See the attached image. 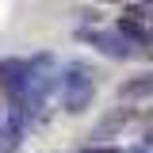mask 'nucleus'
<instances>
[{
	"mask_svg": "<svg viewBox=\"0 0 153 153\" xmlns=\"http://www.w3.org/2000/svg\"><path fill=\"white\" fill-rule=\"evenodd\" d=\"M92 96H96V69L88 61H69L65 76H61V107L76 115L92 103Z\"/></svg>",
	"mask_w": 153,
	"mask_h": 153,
	"instance_id": "nucleus-1",
	"label": "nucleus"
},
{
	"mask_svg": "<svg viewBox=\"0 0 153 153\" xmlns=\"http://www.w3.org/2000/svg\"><path fill=\"white\" fill-rule=\"evenodd\" d=\"M76 38L92 42L103 57H115V61H126V57L134 54V46L126 42V38H119L115 31H76Z\"/></svg>",
	"mask_w": 153,
	"mask_h": 153,
	"instance_id": "nucleus-2",
	"label": "nucleus"
},
{
	"mask_svg": "<svg viewBox=\"0 0 153 153\" xmlns=\"http://www.w3.org/2000/svg\"><path fill=\"white\" fill-rule=\"evenodd\" d=\"M23 80H27V61L23 57H4L0 61V88L16 100L23 92Z\"/></svg>",
	"mask_w": 153,
	"mask_h": 153,
	"instance_id": "nucleus-3",
	"label": "nucleus"
},
{
	"mask_svg": "<svg viewBox=\"0 0 153 153\" xmlns=\"http://www.w3.org/2000/svg\"><path fill=\"white\" fill-rule=\"evenodd\" d=\"M119 96H123V100H146V96H153V69L123 80V84H119Z\"/></svg>",
	"mask_w": 153,
	"mask_h": 153,
	"instance_id": "nucleus-4",
	"label": "nucleus"
},
{
	"mask_svg": "<svg viewBox=\"0 0 153 153\" xmlns=\"http://www.w3.org/2000/svg\"><path fill=\"white\" fill-rule=\"evenodd\" d=\"M126 119H130V111H115V115H107V119H103V123H100V126L92 130V138H107V134H119Z\"/></svg>",
	"mask_w": 153,
	"mask_h": 153,
	"instance_id": "nucleus-5",
	"label": "nucleus"
},
{
	"mask_svg": "<svg viewBox=\"0 0 153 153\" xmlns=\"http://www.w3.org/2000/svg\"><path fill=\"white\" fill-rule=\"evenodd\" d=\"M80 153H123V149H115V146H92V149H80Z\"/></svg>",
	"mask_w": 153,
	"mask_h": 153,
	"instance_id": "nucleus-6",
	"label": "nucleus"
},
{
	"mask_svg": "<svg viewBox=\"0 0 153 153\" xmlns=\"http://www.w3.org/2000/svg\"><path fill=\"white\" fill-rule=\"evenodd\" d=\"M146 142H149V146H153V123H149V130H146Z\"/></svg>",
	"mask_w": 153,
	"mask_h": 153,
	"instance_id": "nucleus-7",
	"label": "nucleus"
}]
</instances>
